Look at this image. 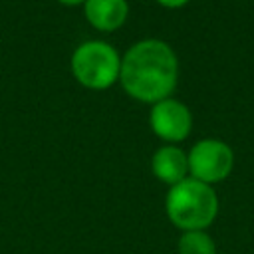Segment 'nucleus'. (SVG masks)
<instances>
[{
  "label": "nucleus",
  "instance_id": "nucleus-1",
  "mask_svg": "<svg viewBox=\"0 0 254 254\" xmlns=\"http://www.w3.org/2000/svg\"><path fill=\"white\" fill-rule=\"evenodd\" d=\"M179 79V60L163 40H141L121 58L119 81L137 101L157 103L171 97Z\"/></svg>",
  "mask_w": 254,
  "mask_h": 254
},
{
  "label": "nucleus",
  "instance_id": "nucleus-2",
  "mask_svg": "<svg viewBox=\"0 0 254 254\" xmlns=\"http://www.w3.org/2000/svg\"><path fill=\"white\" fill-rule=\"evenodd\" d=\"M165 212L173 226L185 230H206L218 214V194L214 187L192 177L169 187Z\"/></svg>",
  "mask_w": 254,
  "mask_h": 254
},
{
  "label": "nucleus",
  "instance_id": "nucleus-3",
  "mask_svg": "<svg viewBox=\"0 0 254 254\" xmlns=\"http://www.w3.org/2000/svg\"><path fill=\"white\" fill-rule=\"evenodd\" d=\"M121 58L117 50L101 40H89L75 48L71 56L73 77L89 89H107L119 79Z\"/></svg>",
  "mask_w": 254,
  "mask_h": 254
},
{
  "label": "nucleus",
  "instance_id": "nucleus-4",
  "mask_svg": "<svg viewBox=\"0 0 254 254\" xmlns=\"http://www.w3.org/2000/svg\"><path fill=\"white\" fill-rule=\"evenodd\" d=\"M187 157H189V177L210 187L222 183L226 177H230L234 169V151L222 139H214V137L200 139L190 147Z\"/></svg>",
  "mask_w": 254,
  "mask_h": 254
},
{
  "label": "nucleus",
  "instance_id": "nucleus-5",
  "mask_svg": "<svg viewBox=\"0 0 254 254\" xmlns=\"http://www.w3.org/2000/svg\"><path fill=\"white\" fill-rule=\"evenodd\" d=\"M149 125L159 139L167 141L169 145H175L190 135L192 113L183 101L167 97L153 103L149 113Z\"/></svg>",
  "mask_w": 254,
  "mask_h": 254
},
{
  "label": "nucleus",
  "instance_id": "nucleus-6",
  "mask_svg": "<svg viewBox=\"0 0 254 254\" xmlns=\"http://www.w3.org/2000/svg\"><path fill=\"white\" fill-rule=\"evenodd\" d=\"M151 171L155 179L173 187L189 177V157L177 145H163L153 153Z\"/></svg>",
  "mask_w": 254,
  "mask_h": 254
},
{
  "label": "nucleus",
  "instance_id": "nucleus-7",
  "mask_svg": "<svg viewBox=\"0 0 254 254\" xmlns=\"http://www.w3.org/2000/svg\"><path fill=\"white\" fill-rule=\"evenodd\" d=\"M83 12L93 28L101 32H113L125 24L129 6L127 0H85Z\"/></svg>",
  "mask_w": 254,
  "mask_h": 254
},
{
  "label": "nucleus",
  "instance_id": "nucleus-8",
  "mask_svg": "<svg viewBox=\"0 0 254 254\" xmlns=\"http://www.w3.org/2000/svg\"><path fill=\"white\" fill-rule=\"evenodd\" d=\"M177 254H218L216 242L206 230H185L177 240Z\"/></svg>",
  "mask_w": 254,
  "mask_h": 254
},
{
  "label": "nucleus",
  "instance_id": "nucleus-9",
  "mask_svg": "<svg viewBox=\"0 0 254 254\" xmlns=\"http://www.w3.org/2000/svg\"><path fill=\"white\" fill-rule=\"evenodd\" d=\"M161 6H165V8H183L185 4H189L190 0H157Z\"/></svg>",
  "mask_w": 254,
  "mask_h": 254
},
{
  "label": "nucleus",
  "instance_id": "nucleus-10",
  "mask_svg": "<svg viewBox=\"0 0 254 254\" xmlns=\"http://www.w3.org/2000/svg\"><path fill=\"white\" fill-rule=\"evenodd\" d=\"M58 2H62L65 6H77V4H83L85 0H58Z\"/></svg>",
  "mask_w": 254,
  "mask_h": 254
},
{
  "label": "nucleus",
  "instance_id": "nucleus-11",
  "mask_svg": "<svg viewBox=\"0 0 254 254\" xmlns=\"http://www.w3.org/2000/svg\"><path fill=\"white\" fill-rule=\"evenodd\" d=\"M222 254H228V252H222Z\"/></svg>",
  "mask_w": 254,
  "mask_h": 254
}]
</instances>
